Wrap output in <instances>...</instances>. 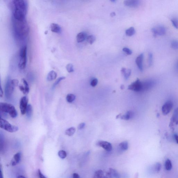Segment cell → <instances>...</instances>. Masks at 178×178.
<instances>
[{
	"label": "cell",
	"instance_id": "6da1fadb",
	"mask_svg": "<svg viewBox=\"0 0 178 178\" xmlns=\"http://www.w3.org/2000/svg\"><path fill=\"white\" fill-rule=\"evenodd\" d=\"M11 5L13 18L20 20H25L27 10L26 1L24 0H14L12 1Z\"/></svg>",
	"mask_w": 178,
	"mask_h": 178
},
{
	"label": "cell",
	"instance_id": "7a4b0ae2",
	"mask_svg": "<svg viewBox=\"0 0 178 178\" xmlns=\"http://www.w3.org/2000/svg\"><path fill=\"white\" fill-rule=\"evenodd\" d=\"M13 23L14 31L18 36L22 37L28 34L29 28L26 20H20L13 18Z\"/></svg>",
	"mask_w": 178,
	"mask_h": 178
},
{
	"label": "cell",
	"instance_id": "3957f363",
	"mask_svg": "<svg viewBox=\"0 0 178 178\" xmlns=\"http://www.w3.org/2000/svg\"><path fill=\"white\" fill-rule=\"evenodd\" d=\"M0 110L3 113L9 114L10 117L13 118L18 116V112L15 107L10 104L0 103Z\"/></svg>",
	"mask_w": 178,
	"mask_h": 178
},
{
	"label": "cell",
	"instance_id": "277c9868",
	"mask_svg": "<svg viewBox=\"0 0 178 178\" xmlns=\"http://www.w3.org/2000/svg\"><path fill=\"white\" fill-rule=\"evenodd\" d=\"M26 55H27V46H24L23 47L20 51V62L18 64V66L20 69H24L25 68L26 65Z\"/></svg>",
	"mask_w": 178,
	"mask_h": 178
},
{
	"label": "cell",
	"instance_id": "5b68a950",
	"mask_svg": "<svg viewBox=\"0 0 178 178\" xmlns=\"http://www.w3.org/2000/svg\"><path fill=\"white\" fill-rule=\"evenodd\" d=\"M0 127L2 129L10 133L17 132L19 129L18 127L12 125L7 121L2 118L0 120Z\"/></svg>",
	"mask_w": 178,
	"mask_h": 178
},
{
	"label": "cell",
	"instance_id": "8992f818",
	"mask_svg": "<svg viewBox=\"0 0 178 178\" xmlns=\"http://www.w3.org/2000/svg\"><path fill=\"white\" fill-rule=\"evenodd\" d=\"M151 31L153 34V35L155 37L158 36H163L166 32L165 28L161 25H157L153 28Z\"/></svg>",
	"mask_w": 178,
	"mask_h": 178
},
{
	"label": "cell",
	"instance_id": "52a82bcc",
	"mask_svg": "<svg viewBox=\"0 0 178 178\" xmlns=\"http://www.w3.org/2000/svg\"><path fill=\"white\" fill-rule=\"evenodd\" d=\"M142 89V84L139 79L132 83L128 87V89L135 92H140Z\"/></svg>",
	"mask_w": 178,
	"mask_h": 178
},
{
	"label": "cell",
	"instance_id": "ba28073f",
	"mask_svg": "<svg viewBox=\"0 0 178 178\" xmlns=\"http://www.w3.org/2000/svg\"><path fill=\"white\" fill-rule=\"evenodd\" d=\"M28 99L26 96L23 97L20 100V108L21 114L24 115L26 114V108L28 106Z\"/></svg>",
	"mask_w": 178,
	"mask_h": 178
},
{
	"label": "cell",
	"instance_id": "9c48e42d",
	"mask_svg": "<svg viewBox=\"0 0 178 178\" xmlns=\"http://www.w3.org/2000/svg\"><path fill=\"white\" fill-rule=\"evenodd\" d=\"M10 80L8 79L7 81L5 87V93L6 98L9 99L15 89V87L12 86L10 83Z\"/></svg>",
	"mask_w": 178,
	"mask_h": 178
},
{
	"label": "cell",
	"instance_id": "30bf717a",
	"mask_svg": "<svg viewBox=\"0 0 178 178\" xmlns=\"http://www.w3.org/2000/svg\"><path fill=\"white\" fill-rule=\"evenodd\" d=\"M173 103L171 101H168L163 105L162 107V111L164 115H168L173 108Z\"/></svg>",
	"mask_w": 178,
	"mask_h": 178
},
{
	"label": "cell",
	"instance_id": "8fae6325",
	"mask_svg": "<svg viewBox=\"0 0 178 178\" xmlns=\"http://www.w3.org/2000/svg\"><path fill=\"white\" fill-rule=\"evenodd\" d=\"M98 146L102 147L107 151H110L112 150V145L110 143L105 141H101L98 142L97 144Z\"/></svg>",
	"mask_w": 178,
	"mask_h": 178
},
{
	"label": "cell",
	"instance_id": "7c38bea8",
	"mask_svg": "<svg viewBox=\"0 0 178 178\" xmlns=\"http://www.w3.org/2000/svg\"><path fill=\"white\" fill-rule=\"evenodd\" d=\"M124 3L126 6L129 7L131 8H136L138 7L140 3V1H137V0L125 1Z\"/></svg>",
	"mask_w": 178,
	"mask_h": 178
},
{
	"label": "cell",
	"instance_id": "4fadbf2b",
	"mask_svg": "<svg viewBox=\"0 0 178 178\" xmlns=\"http://www.w3.org/2000/svg\"><path fill=\"white\" fill-rule=\"evenodd\" d=\"M144 58V54L141 53L137 57L136 59V64L138 68L141 71H143V62Z\"/></svg>",
	"mask_w": 178,
	"mask_h": 178
},
{
	"label": "cell",
	"instance_id": "5bb4252c",
	"mask_svg": "<svg viewBox=\"0 0 178 178\" xmlns=\"http://www.w3.org/2000/svg\"><path fill=\"white\" fill-rule=\"evenodd\" d=\"M170 121L169 125L170 126H172L178 124V107L176 108L174 111Z\"/></svg>",
	"mask_w": 178,
	"mask_h": 178
},
{
	"label": "cell",
	"instance_id": "9a60e30c",
	"mask_svg": "<svg viewBox=\"0 0 178 178\" xmlns=\"http://www.w3.org/2000/svg\"><path fill=\"white\" fill-rule=\"evenodd\" d=\"M21 156L22 154L21 152H18L14 155L13 160L11 162L12 166H16L20 162L21 159Z\"/></svg>",
	"mask_w": 178,
	"mask_h": 178
},
{
	"label": "cell",
	"instance_id": "2e32d148",
	"mask_svg": "<svg viewBox=\"0 0 178 178\" xmlns=\"http://www.w3.org/2000/svg\"><path fill=\"white\" fill-rule=\"evenodd\" d=\"M142 90H147L153 86L155 84V82L152 80H147L142 83Z\"/></svg>",
	"mask_w": 178,
	"mask_h": 178
},
{
	"label": "cell",
	"instance_id": "e0dca14e",
	"mask_svg": "<svg viewBox=\"0 0 178 178\" xmlns=\"http://www.w3.org/2000/svg\"><path fill=\"white\" fill-rule=\"evenodd\" d=\"M50 28L51 31L54 33H60L61 31V28L59 25L55 23H51Z\"/></svg>",
	"mask_w": 178,
	"mask_h": 178
},
{
	"label": "cell",
	"instance_id": "ac0fdd59",
	"mask_svg": "<svg viewBox=\"0 0 178 178\" xmlns=\"http://www.w3.org/2000/svg\"><path fill=\"white\" fill-rule=\"evenodd\" d=\"M133 116H134V113L132 111H127L126 114L124 115H121V114L119 118L121 119L127 120L132 118Z\"/></svg>",
	"mask_w": 178,
	"mask_h": 178
},
{
	"label": "cell",
	"instance_id": "d6986e66",
	"mask_svg": "<svg viewBox=\"0 0 178 178\" xmlns=\"http://www.w3.org/2000/svg\"><path fill=\"white\" fill-rule=\"evenodd\" d=\"M87 38L86 34L84 32H80L76 36V39L78 43H81L84 41Z\"/></svg>",
	"mask_w": 178,
	"mask_h": 178
},
{
	"label": "cell",
	"instance_id": "ffe728a7",
	"mask_svg": "<svg viewBox=\"0 0 178 178\" xmlns=\"http://www.w3.org/2000/svg\"><path fill=\"white\" fill-rule=\"evenodd\" d=\"M57 77V74L53 70L50 71L48 73L47 77V79L48 81H52L56 79Z\"/></svg>",
	"mask_w": 178,
	"mask_h": 178
},
{
	"label": "cell",
	"instance_id": "44dd1931",
	"mask_svg": "<svg viewBox=\"0 0 178 178\" xmlns=\"http://www.w3.org/2000/svg\"><path fill=\"white\" fill-rule=\"evenodd\" d=\"M121 71L122 74L124 76L126 80L127 79L129 78V76L131 75V72H132L131 69H127L125 67H123L122 68Z\"/></svg>",
	"mask_w": 178,
	"mask_h": 178
},
{
	"label": "cell",
	"instance_id": "7402d4cb",
	"mask_svg": "<svg viewBox=\"0 0 178 178\" xmlns=\"http://www.w3.org/2000/svg\"><path fill=\"white\" fill-rule=\"evenodd\" d=\"M26 114L28 118L29 119L31 118L33 114V109L31 104H28L26 108Z\"/></svg>",
	"mask_w": 178,
	"mask_h": 178
},
{
	"label": "cell",
	"instance_id": "603a6c76",
	"mask_svg": "<svg viewBox=\"0 0 178 178\" xmlns=\"http://www.w3.org/2000/svg\"><path fill=\"white\" fill-rule=\"evenodd\" d=\"M119 146L120 149L123 151H126L128 150L129 147L128 142L127 141L122 142L119 144Z\"/></svg>",
	"mask_w": 178,
	"mask_h": 178
},
{
	"label": "cell",
	"instance_id": "cb8c5ba5",
	"mask_svg": "<svg viewBox=\"0 0 178 178\" xmlns=\"http://www.w3.org/2000/svg\"><path fill=\"white\" fill-rule=\"evenodd\" d=\"M76 128L74 127H71L66 129L65 131V134L69 136H71L74 135L76 132Z\"/></svg>",
	"mask_w": 178,
	"mask_h": 178
},
{
	"label": "cell",
	"instance_id": "d4e9b609",
	"mask_svg": "<svg viewBox=\"0 0 178 178\" xmlns=\"http://www.w3.org/2000/svg\"><path fill=\"white\" fill-rule=\"evenodd\" d=\"M109 171L111 173L113 178H120V176L118 172L116 170V169H113V168H109Z\"/></svg>",
	"mask_w": 178,
	"mask_h": 178
},
{
	"label": "cell",
	"instance_id": "484cf974",
	"mask_svg": "<svg viewBox=\"0 0 178 178\" xmlns=\"http://www.w3.org/2000/svg\"><path fill=\"white\" fill-rule=\"evenodd\" d=\"M135 30L133 27H130L126 31V34L127 36H133L135 33Z\"/></svg>",
	"mask_w": 178,
	"mask_h": 178
},
{
	"label": "cell",
	"instance_id": "4316f807",
	"mask_svg": "<svg viewBox=\"0 0 178 178\" xmlns=\"http://www.w3.org/2000/svg\"><path fill=\"white\" fill-rule=\"evenodd\" d=\"M75 99H76V96L74 94H68L66 97V101L69 103H71L75 101Z\"/></svg>",
	"mask_w": 178,
	"mask_h": 178
},
{
	"label": "cell",
	"instance_id": "83f0119b",
	"mask_svg": "<svg viewBox=\"0 0 178 178\" xmlns=\"http://www.w3.org/2000/svg\"><path fill=\"white\" fill-rule=\"evenodd\" d=\"M104 176V172L102 170H97L94 174V178H103Z\"/></svg>",
	"mask_w": 178,
	"mask_h": 178
},
{
	"label": "cell",
	"instance_id": "f1b7e54d",
	"mask_svg": "<svg viewBox=\"0 0 178 178\" xmlns=\"http://www.w3.org/2000/svg\"><path fill=\"white\" fill-rule=\"evenodd\" d=\"M86 40L88 43L90 44H92L95 40L96 38L94 35H90L87 36Z\"/></svg>",
	"mask_w": 178,
	"mask_h": 178
},
{
	"label": "cell",
	"instance_id": "f546056e",
	"mask_svg": "<svg viewBox=\"0 0 178 178\" xmlns=\"http://www.w3.org/2000/svg\"><path fill=\"white\" fill-rule=\"evenodd\" d=\"M172 163L171 161L169 159L167 160L165 162V168L166 170L169 171L172 169Z\"/></svg>",
	"mask_w": 178,
	"mask_h": 178
},
{
	"label": "cell",
	"instance_id": "4dcf8cb0",
	"mask_svg": "<svg viewBox=\"0 0 178 178\" xmlns=\"http://www.w3.org/2000/svg\"><path fill=\"white\" fill-rule=\"evenodd\" d=\"M58 156L61 159H64L66 157L67 154L66 152L64 150H60L58 152Z\"/></svg>",
	"mask_w": 178,
	"mask_h": 178
},
{
	"label": "cell",
	"instance_id": "1f68e13d",
	"mask_svg": "<svg viewBox=\"0 0 178 178\" xmlns=\"http://www.w3.org/2000/svg\"><path fill=\"white\" fill-rule=\"evenodd\" d=\"M66 69L69 73H71L74 71V65L72 64H68L66 65Z\"/></svg>",
	"mask_w": 178,
	"mask_h": 178
},
{
	"label": "cell",
	"instance_id": "d6a6232c",
	"mask_svg": "<svg viewBox=\"0 0 178 178\" xmlns=\"http://www.w3.org/2000/svg\"><path fill=\"white\" fill-rule=\"evenodd\" d=\"M172 24L175 28L178 29V19L177 18H172L171 20Z\"/></svg>",
	"mask_w": 178,
	"mask_h": 178
},
{
	"label": "cell",
	"instance_id": "836d02e7",
	"mask_svg": "<svg viewBox=\"0 0 178 178\" xmlns=\"http://www.w3.org/2000/svg\"><path fill=\"white\" fill-rule=\"evenodd\" d=\"M171 47L174 49H178V40H174L171 42Z\"/></svg>",
	"mask_w": 178,
	"mask_h": 178
},
{
	"label": "cell",
	"instance_id": "e575fe53",
	"mask_svg": "<svg viewBox=\"0 0 178 178\" xmlns=\"http://www.w3.org/2000/svg\"><path fill=\"white\" fill-rule=\"evenodd\" d=\"M161 168V164L160 162H157L155 164V170L156 172L159 173L160 172Z\"/></svg>",
	"mask_w": 178,
	"mask_h": 178
},
{
	"label": "cell",
	"instance_id": "d590c367",
	"mask_svg": "<svg viewBox=\"0 0 178 178\" xmlns=\"http://www.w3.org/2000/svg\"><path fill=\"white\" fill-rule=\"evenodd\" d=\"M148 65L149 66H151L152 64L153 63V54L151 52L148 53Z\"/></svg>",
	"mask_w": 178,
	"mask_h": 178
},
{
	"label": "cell",
	"instance_id": "8d00e7d4",
	"mask_svg": "<svg viewBox=\"0 0 178 178\" xmlns=\"http://www.w3.org/2000/svg\"><path fill=\"white\" fill-rule=\"evenodd\" d=\"M22 80L24 84V87L25 89H26V92H27V93H29L30 89H29V86L28 83H27V81L24 79H23Z\"/></svg>",
	"mask_w": 178,
	"mask_h": 178
},
{
	"label": "cell",
	"instance_id": "74e56055",
	"mask_svg": "<svg viewBox=\"0 0 178 178\" xmlns=\"http://www.w3.org/2000/svg\"><path fill=\"white\" fill-rule=\"evenodd\" d=\"M19 81L18 80L16 79L11 80L10 81V84L15 88L16 87L18 86V84H19Z\"/></svg>",
	"mask_w": 178,
	"mask_h": 178
},
{
	"label": "cell",
	"instance_id": "f35d334b",
	"mask_svg": "<svg viewBox=\"0 0 178 178\" xmlns=\"http://www.w3.org/2000/svg\"><path fill=\"white\" fill-rule=\"evenodd\" d=\"M65 78V77H60L56 81L55 83H54L53 85V87H56V86L58 85L61 81L63 80Z\"/></svg>",
	"mask_w": 178,
	"mask_h": 178
},
{
	"label": "cell",
	"instance_id": "ab89813d",
	"mask_svg": "<svg viewBox=\"0 0 178 178\" xmlns=\"http://www.w3.org/2000/svg\"><path fill=\"white\" fill-rule=\"evenodd\" d=\"M98 79L97 78H94L93 79L92 81H91V82H90V85L92 87L96 86L97 85V84H98Z\"/></svg>",
	"mask_w": 178,
	"mask_h": 178
},
{
	"label": "cell",
	"instance_id": "60d3db41",
	"mask_svg": "<svg viewBox=\"0 0 178 178\" xmlns=\"http://www.w3.org/2000/svg\"><path fill=\"white\" fill-rule=\"evenodd\" d=\"M122 50L124 52H125L127 55H130L132 54V50H130V49H129L128 48H126V47H125V48H123Z\"/></svg>",
	"mask_w": 178,
	"mask_h": 178
},
{
	"label": "cell",
	"instance_id": "b9f144b4",
	"mask_svg": "<svg viewBox=\"0 0 178 178\" xmlns=\"http://www.w3.org/2000/svg\"><path fill=\"white\" fill-rule=\"evenodd\" d=\"M19 88L20 90L24 94H26V93H27V92H26V89H25V88L24 86L22 85H20L19 86Z\"/></svg>",
	"mask_w": 178,
	"mask_h": 178
},
{
	"label": "cell",
	"instance_id": "7bdbcfd3",
	"mask_svg": "<svg viewBox=\"0 0 178 178\" xmlns=\"http://www.w3.org/2000/svg\"><path fill=\"white\" fill-rule=\"evenodd\" d=\"M104 178H113V176L109 171L106 172L105 176H104Z\"/></svg>",
	"mask_w": 178,
	"mask_h": 178
},
{
	"label": "cell",
	"instance_id": "ee69618b",
	"mask_svg": "<svg viewBox=\"0 0 178 178\" xmlns=\"http://www.w3.org/2000/svg\"><path fill=\"white\" fill-rule=\"evenodd\" d=\"M38 175L39 178H46V177L43 174V173H42L40 169H38Z\"/></svg>",
	"mask_w": 178,
	"mask_h": 178
},
{
	"label": "cell",
	"instance_id": "f6af8a7d",
	"mask_svg": "<svg viewBox=\"0 0 178 178\" xmlns=\"http://www.w3.org/2000/svg\"><path fill=\"white\" fill-rule=\"evenodd\" d=\"M85 126V124L84 122H82L80 124H79L78 126V128L79 130H81L83 129Z\"/></svg>",
	"mask_w": 178,
	"mask_h": 178
},
{
	"label": "cell",
	"instance_id": "bcb514c9",
	"mask_svg": "<svg viewBox=\"0 0 178 178\" xmlns=\"http://www.w3.org/2000/svg\"><path fill=\"white\" fill-rule=\"evenodd\" d=\"M72 178H79L80 176L77 173H74L72 175Z\"/></svg>",
	"mask_w": 178,
	"mask_h": 178
},
{
	"label": "cell",
	"instance_id": "7dc6e473",
	"mask_svg": "<svg viewBox=\"0 0 178 178\" xmlns=\"http://www.w3.org/2000/svg\"><path fill=\"white\" fill-rule=\"evenodd\" d=\"M174 138L176 140V142L178 144V135L176 134H175L174 136Z\"/></svg>",
	"mask_w": 178,
	"mask_h": 178
},
{
	"label": "cell",
	"instance_id": "c3c4849f",
	"mask_svg": "<svg viewBox=\"0 0 178 178\" xmlns=\"http://www.w3.org/2000/svg\"><path fill=\"white\" fill-rule=\"evenodd\" d=\"M3 95V90L2 88V86H1V89H0V97H2Z\"/></svg>",
	"mask_w": 178,
	"mask_h": 178
},
{
	"label": "cell",
	"instance_id": "681fc988",
	"mask_svg": "<svg viewBox=\"0 0 178 178\" xmlns=\"http://www.w3.org/2000/svg\"><path fill=\"white\" fill-rule=\"evenodd\" d=\"M0 178H3L2 172L1 169V171H0Z\"/></svg>",
	"mask_w": 178,
	"mask_h": 178
},
{
	"label": "cell",
	"instance_id": "f907efd6",
	"mask_svg": "<svg viewBox=\"0 0 178 178\" xmlns=\"http://www.w3.org/2000/svg\"><path fill=\"white\" fill-rule=\"evenodd\" d=\"M115 16H116V13L114 12H112V13L110 14V16H111V17H114Z\"/></svg>",
	"mask_w": 178,
	"mask_h": 178
},
{
	"label": "cell",
	"instance_id": "816d5d0a",
	"mask_svg": "<svg viewBox=\"0 0 178 178\" xmlns=\"http://www.w3.org/2000/svg\"><path fill=\"white\" fill-rule=\"evenodd\" d=\"M17 178H26L24 176H23L20 175V176H18V177H17Z\"/></svg>",
	"mask_w": 178,
	"mask_h": 178
},
{
	"label": "cell",
	"instance_id": "f5cc1de1",
	"mask_svg": "<svg viewBox=\"0 0 178 178\" xmlns=\"http://www.w3.org/2000/svg\"><path fill=\"white\" fill-rule=\"evenodd\" d=\"M124 88V85H122L121 86V89H123Z\"/></svg>",
	"mask_w": 178,
	"mask_h": 178
},
{
	"label": "cell",
	"instance_id": "db71d44e",
	"mask_svg": "<svg viewBox=\"0 0 178 178\" xmlns=\"http://www.w3.org/2000/svg\"><path fill=\"white\" fill-rule=\"evenodd\" d=\"M176 66L177 68H178V61L177 62Z\"/></svg>",
	"mask_w": 178,
	"mask_h": 178
},
{
	"label": "cell",
	"instance_id": "11a10c76",
	"mask_svg": "<svg viewBox=\"0 0 178 178\" xmlns=\"http://www.w3.org/2000/svg\"><path fill=\"white\" fill-rule=\"evenodd\" d=\"M111 1L112 2H116V1H114V0H113V1Z\"/></svg>",
	"mask_w": 178,
	"mask_h": 178
},
{
	"label": "cell",
	"instance_id": "9f6ffc18",
	"mask_svg": "<svg viewBox=\"0 0 178 178\" xmlns=\"http://www.w3.org/2000/svg\"><path fill=\"white\" fill-rule=\"evenodd\" d=\"M103 178H104V177H103Z\"/></svg>",
	"mask_w": 178,
	"mask_h": 178
}]
</instances>
